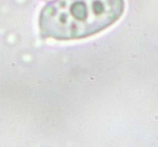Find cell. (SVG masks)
I'll list each match as a JSON object with an SVG mask.
<instances>
[{"label": "cell", "mask_w": 158, "mask_h": 147, "mask_svg": "<svg viewBox=\"0 0 158 147\" xmlns=\"http://www.w3.org/2000/svg\"><path fill=\"white\" fill-rule=\"evenodd\" d=\"M124 10V0H52L40 13V31L58 41L84 39L116 23Z\"/></svg>", "instance_id": "obj_1"}]
</instances>
